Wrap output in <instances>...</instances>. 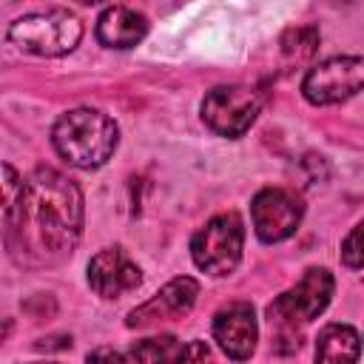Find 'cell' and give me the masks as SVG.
Segmentation results:
<instances>
[{
  "label": "cell",
  "mask_w": 364,
  "mask_h": 364,
  "mask_svg": "<svg viewBox=\"0 0 364 364\" xmlns=\"http://www.w3.org/2000/svg\"><path fill=\"white\" fill-rule=\"evenodd\" d=\"M139 282H142L139 267L119 247H105L88 262V284L97 296L117 299L134 290Z\"/></svg>",
  "instance_id": "obj_11"
},
{
  "label": "cell",
  "mask_w": 364,
  "mask_h": 364,
  "mask_svg": "<svg viewBox=\"0 0 364 364\" xmlns=\"http://www.w3.org/2000/svg\"><path fill=\"white\" fill-rule=\"evenodd\" d=\"M242 245H245V225L239 213L228 210L213 216L191 239V256L199 270L210 276H228L242 259Z\"/></svg>",
  "instance_id": "obj_5"
},
{
  "label": "cell",
  "mask_w": 364,
  "mask_h": 364,
  "mask_svg": "<svg viewBox=\"0 0 364 364\" xmlns=\"http://www.w3.org/2000/svg\"><path fill=\"white\" fill-rule=\"evenodd\" d=\"M256 336H259V327H256L250 301H230L213 316V338L236 361L250 358L256 347Z\"/></svg>",
  "instance_id": "obj_10"
},
{
  "label": "cell",
  "mask_w": 364,
  "mask_h": 364,
  "mask_svg": "<svg viewBox=\"0 0 364 364\" xmlns=\"http://www.w3.org/2000/svg\"><path fill=\"white\" fill-rule=\"evenodd\" d=\"M88 364H128V361L114 347H97V350L88 353Z\"/></svg>",
  "instance_id": "obj_18"
},
{
  "label": "cell",
  "mask_w": 364,
  "mask_h": 364,
  "mask_svg": "<svg viewBox=\"0 0 364 364\" xmlns=\"http://www.w3.org/2000/svg\"><path fill=\"white\" fill-rule=\"evenodd\" d=\"M6 242L14 253L37 262H57L68 256L82 230V193L80 188L51 171L37 168L17 199V208L3 219Z\"/></svg>",
  "instance_id": "obj_1"
},
{
  "label": "cell",
  "mask_w": 364,
  "mask_h": 364,
  "mask_svg": "<svg viewBox=\"0 0 364 364\" xmlns=\"http://www.w3.org/2000/svg\"><path fill=\"white\" fill-rule=\"evenodd\" d=\"M171 364H213V355L205 341H188V344H182V350L176 353V358Z\"/></svg>",
  "instance_id": "obj_17"
},
{
  "label": "cell",
  "mask_w": 364,
  "mask_h": 364,
  "mask_svg": "<svg viewBox=\"0 0 364 364\" xmlns=\"http://www.w3.org/2000/svg\"><path fill=\"white\" fill-rule=\"evenodd\" d=\"M196 296H199L196 279H191V276L171 279L156 296H151L145 304L131 310L125 324L136 327V330H145V327H156V324H165V321H176V318L191 313V307L196 304Z\"/></svg>",
  "instance_id": "obj_9"
},
{
  "label": "cell",
  "mask_w": 364,
  "mask_h": 364,
  "mask_svg": "<svg viewBox=\"0 0 364 364\" xmlns=\"http://www.w3.org/2000/svg\"><path fill=\"white\" fill-rule=\"evenodd\" d=\"M364 88L361 57H330L307 71L301 91L313 105H333Z\"/></svg>",
  "instance_id": "obj_7"
},
{
  "label": "cell",
  "mask_w": 364,
  "mask_h": 364,
  "mask_svg": "<svg viewBox=\"0 0 364 364\" xmlns=\"http://www.w3.org/2000/svg\"><path fill=\"white\" fill-rule=\"evenodd\" d=\"M179 350L182 344L173 336H154L131 344V355L136 364H171Z\"/></svg>",
  "instance_id": "obj_14"
},
{
  "label": "cell",
  "mask_w": 364,
  "mask_h": 364,
  "mask_svg": "<svg viewBox=\"0 0 364 364\" xmlns=\"http://www.w3.org/2000/svg\"><path fill=\"white\" fill-rule=\"evenodd\" d=\"M333 296V276L324 267H313L301 276L296 287L282 293L267 304V321L276 330V341H293L299 347V333L313 321Z\"/></svg>",
  "instance_id": "obj_3"
},
{
  "label": "cell",
  "mask_w": 364,
  "mask_h": 364,
  "mask_svg": "<svg viewBox=\"0 0 364 364\" xmlns=\"http://www.w3.org/2000/svg\"><path fill=\"white\" fill-rule=\"evenodd\" d=\"M119 131L111 117L94 108H74L63 114L51 131L57 154L77 168H100L117 148Z\"/></svg>",
  "instance_id": "obj_2"
},
{
  "label": "cell",
  "mask_w": 364,
  "mask_h": 364,
  "mask_svg": "<svg viewBox=\"0 0 364 364\" xmlns=\"http://www.w3.org/2000/svg\"><path fill=\"white\" fill-rule=\"evenodd\" d=\"M341 262L353 270L364 267V222L358 228H353V233L344 239L341 245Z\"/></svg>",
  "instance_id": "obj_16"
},
{
  "label": "cell",
  "mask_w": 364,
  "mask_h": 364,
  "mask_svg": "<svg viewBox=\"0 0 364 364\" xmlns=\"http://www.w3.org/2000/svg\"><path fill=\"white\" fill-rule=\"evenodd\" d=\"M259 114V97L247 85H219L202 100V119L222 136H242Z\"/></svg>",
  "instance_id": "obj_6"
},
{
  "label": "cell",
  "mask_w": 364,
  "mask_h": 364,
  "mask_svg": "<svg viewBox=\"0 0 364 364\" xmlns=\"http://www.w3.org/2000/svg\"><path fill=\"white\" fill-rule=\"evenodd\" d=\"M316 46H318V31H316L313 26L287 28L284 37H282V51H284V57H287V60H296V63L313 57Z\"/></svg>",
  "instance_id": "obj_15"
},
{
  "label": "cell",
  "mask_w": 364,
  "mask_h": 364,
  "mask_svg": "<svg viewBox=\"0 0 364 364\" xmlns=\"http://www.w3.org/2000/svg\"><path fill=\"white\" fill-rule=\"evenodd\" d=\"M145 34H148V20L128 6H111L97 20V40L108 48H131Z\"/></svg>",
  "instance_id": "obj_12"
},
{
  "label": "cell",
  "mask_w": 364,
  "mask_h": 364,
  "mask_svg": "<svg viewBox=\"0 0 364 364\" xmlns=\"http://www.w3.org/2000/svg\"><path fill=\"white\" fill-rule=\"evenodd\" d=\"M82 37L80 20L65 9H48L37 14H26L9 26V40L37 57H60L68 54Z\"/></svg>",
  "instance_id": "obj_4"
},
{
  "label": "cell",
  "mask_w": 364,
  "mask_h": 364,
  "mask_svg": "<svg viewBox=\"0 0 364 364\" xmlns=\"http://www.w3.org/2000/svg\"><path fill=\"white\" fill-rule=\"evenodd\" d=\"M250 213H253V228L262 242H282L296 233L304 208L296 193L284 188H264L262 193L253 196Z\"/></svg>",
  "instance_id": "obj_8"
},
{
  "label": "cell",
  "mask_w": 364,
  "mask_h": 364,
  "mask_svg": "<svg viewBox=\"0 0 364 364\" xmlns=\"http://www.w3.org/2000/svg\"><path fill=\"white\" fill-rule=\"evenodd\" d=\"M361 353L358 333L347 324H327L316 341V364H355Z\"/></svg>",
  "instance_id": "obj_13"
}]
</instances>
